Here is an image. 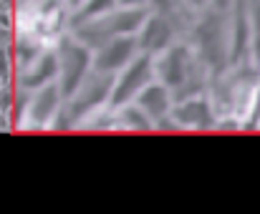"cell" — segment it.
Segmentation results:
<instances>
[{
	"instance_id": "cell-11",
	"label": "cell",
	"mask_w": 260,
	"mask_h": 214,
	"mask_svg": "<svg viewBox=\"0 0 260 214\" xmlns=\"http://www.w3.org/2000/svg\"><path fill=\"white\" fill-rule=\"evenodd\" d=\"M174 118L177 121H182V123H197V126H207L210 123V111L205 104H187V106L177 108V113H174Z\"/></svg>"
},
{
	"instance_id": "cell-4",
	"label": "cell",
	"mask_w": 260,
	"mask_h": 214,
	"mask_svg": "<svg viewBox=\"0 0 260 214\" xmlns=\"http://www.w3.org/2000/svg\"><path fill=\"white\" fill-rule=\"evenodd\" d=\"M134 53V40L129 38H121V40H111L101 48L99 58H96V68L101 73H109V71H116L121 68Z\"/></svg>"
},
{
	"instance_id": "cell-1",
	"label": "cell",
	"mask_w": 260,
	"mask_h": 214,
	"mask_svg": "<svg viewBox=\"0 0 260 214\" xmlns=\"http://www.w3.org/2000/svg\"><path fill=\"white\" fill-rule=\"evenodd\" d=\"M144 10H126V13H119V15H111L96 25H88L91 30H81L79 35L81 38H91V40H106L111 38L114 33H129V30H137L142 23H144Z\"/></svg>"
},
{
	"instance_id": "cell-6",
	"label": "cell",
	"mask_w": 260,
	"mask_h": 214,
	"mask_svg": "<svg viewBox=\"0 0 260 214\" xmlns=\"http://www.w3.org/2000/svg\"><path fill=\"white\" fill-rule=\"evenodd\" d=\"M167 43H170V28H167V23L159 20V18L149 20L147 28H144V35H142V48L144 51H159Z\"/></svg>"
},
{
	"instance_id": "cell-17",
	"label": "cell",
	"mask_w": 260,
	"mask_h": 214,
	"mask_svg": "<svg viewBox=\"0 0 260 214\" xmlns=\"http://www.w3.org/2000/svg\"><path fill=\"white\" fill-rule=\"evenodd\" d=\"M189 3H192V5H202L205 0H189Z\"/></svg>"
},
{
	"instance_id": "cell-2",
	"label": "cell",
	"mask_w": 260,
	"mask_h": 214,
	"mask_svg": "<svg viewBox=\"0 0 260 214\" xmlns=\"http://www.w3.org/2000/svg\"><path fill=\"white\" fill-rule=\"evenodd\" d=\"M61 63H63V83H61V94L63 96H71L84 73L88 68V53L86 48L81 46H74V43H63V51H61Z\"/></svg>"
},
{
	"instance_id": "cell-8",
	"label": "cell",
	"mask_w": 260,
	"mask_h": 214,
	"mask_svg": "<svg viewBox=\"0 0 260 214\" xmlns=\"http://www.w3.org/2000/svg\"><path fill=\"white\" fill-rule=\"evenodd\" d=\"M56 66H58V58H56L53 53L43 56V58H41V63H38V68H36V73L23 76V89H38L41 83H46L48 78H53Z\"/></svg>"
},
{
	"instance_id": "cell-10",
	"label": "cell",
	"mask_w": 260,
	"mask_h": 214,
	"mask_svg": "<svg viewBox=\"0 0 260 214\" xmlns=\"http://www.w3.org/2000/svg\"><path fill=\"white\" fill-rule=\"evenodd\" d=\"M109 86H111V78H106V81H101V83H93V86H88L86 96L76 104V111H74V118L76 116H81V113H86L88 108H93L96 104H101L104 99H106V94H109Z\"/></svg>"
},
{
	"instance_id": "cell-16",
	"label": "cell",
	"mask_w": 260,
	"mask_h": 214,
	"mask_svg": "<svg viewBox=\"0 0 260 214\" xmlns=\"http://www.w3.org/2000/svg\"><path fill=\"white\" fill-rule=\"evenodd\" d=\"M121 3H126V5H134V3H137V5H139L142 0H121Z\"/></svg>"
},
{
	"instance_id": "cell-5",
	"label": "cell",
	"mask_w": 260,
	"mask_h": 214,
	"mask_svg": "<svg viewBox=\"0 0 260 214\" xmlns=\"http://www.w3.org/2000/svg\"><path fill=\"white\" fill-rule=\"evenodd\" d=\"M139 108H142V113H147L152 118L165 116L170 108V96H167L165 86H147V91H142V96H139Z\"/></svg>"
},
{
	"instance_id": "cell-13",
	"label": "cell",
	"mask_w": 260,
	"mask_h": 214,
	"mask_svg": "<svg viewBox=\"0 0 260 214\" xmlns=\"http://www.w3.org/2000/svg\"><path fill=\"white\" fill-rule=\"evenodd\" d=\"M142 111V108H139ZM137 108H126L124 111V118H126V123H132V126H139V129H149V121L139 113Z\"/></svg>"
},
{
	"instance_id": "cell-12",
	"label": "cell",
	"mask_w": 260,
	"mask_h": 214,
	"mask_svg": "<svg viewBox=\"0 0 260 214\" xmlns=\"http://www.w3.org/2000/svg\"><path fill=\"white\" fill-rule=\"evenodd\" d=\"M114 8V0H86L84 10H79L76 20H88V18H99L104 13H109Z\"/></svg>"
},
{
	"instance_id": "cell-3",
	"label": "cell",
	"mask_w": 260,
	"mask_h": 214,
	"mask_svg": "<svg viewBox=\"0 0 260 214\" xmlns=\"http://www.w3.org/2000/svg\"><path fill=\"white\" fill-rule=\"evenodd\" d=\"M149 76H152V61H149L147 56H142V58L124 73V78L119 81L116 91L111 94V104H114V106H121V104H126L129 99H134V94H139V89L149 81Z\"/></svg>"
},
{
	"instance_id": "cell-18",
	"label": "cell",
	"mask_w": 260,
	"mask_h": 214,
	"mask_svg": "<svg viewBox=\"0 0 260 214\" xmlns=\"http://www.w3.org/2000/svg\"><path fill=\"white\" fill-rule=\"evenodd\" d=\"M79 3H81V0H71V5H79Z\"/></svg>"
},
{
	"instance_id": "cell-7",
	"label": "cell",
	"mask_w": 260,
	"mask_h": 214,
	"mask_svg": "<svg viewBox=\"0 0 260 214\" xmlns=\"http://www.w3.org/2000/svg\"><path fill=\"white\" fill-rule=\"evenodd\" d=\"M56 104H58V89L56 86H46L38 94L36 104H33V121H38V123L48 121L53 116V111H56Z\"/></svg>"
},
{
	"instance_id": "cell-14",
	"label": "cell",
	"mask_w": 260,
	"mask_h": 214,
	"mask_svg": "<svg viewBox=\"0 0 260 214\" xmlns=\"http://www.w3.org/2000/svg\"><path fill=\"white\" fill-rule=\"evenodd\" d=\"M215 5H217L220 10H228V8H230V0H215Z\"/></svg>"
},
{
	"instance_id": "cell-9",
	"label": "cell",
	"mask_w": 260,
	"mask_h": 214,
	"mask_svg": "<svg viewBox=\"0 0 260 214\" xmlns=\"http://www.w3.org/2000/svg\"><path fill=\"white\" fill-rule=\"evenodd\" d=\"M184 51L182 48H177L172 51L170 56H167V61L162 63V76H165V81L170 83V86H177V83H182V78H184Z\"/></svg>"
},
{
	"instance_id": "cell-15",
	"label": "cell",
	"mask_w": 260,
	"mask_h": 214,
	"mask_svg": "<svg viewBox=\"0 0 260 214\" xmlns=\"http://www.w3.org/2000/svg\"><path fill=\"white\" fill-rule=\"evenodd\" d=\"M167 3H170V0H154V5H157V8H167Z\"/></svg>"
}]
</instances>
